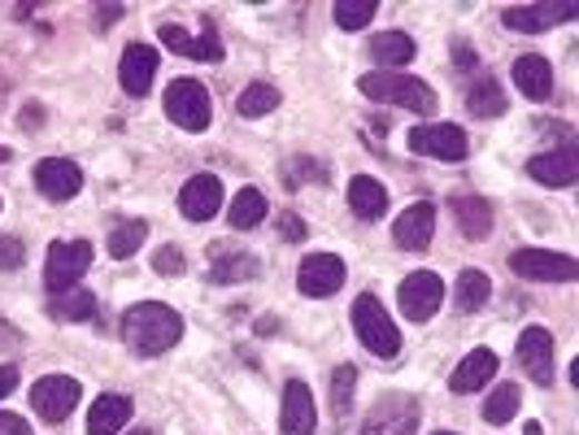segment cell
Here are the masks:
<instances>
[{"label":"cell","instance_id":"f1b7e54d","mask_svg":"<svg viewBox=\"0 0 579 435\" xmlns=\"http://www.w3.org/2000/svg\"><path fill=\"white\" fill-rule=\"evenodd\" d=\"M258 257L253 253H218L210 266L213 284H244V279H258Z\"/></svg>","mask_w":579,"mask_h":435},{"label":"cell","instance_id":"e575fe53","mask_svg":"<svg viewBox=\"0 0 579 435\" xmlns=\"http://www.w3.org/2000/svg\"><path fill=\"white\" fill-rule=\"evenodd\" d=\"M336 27L340 31H362V27H370V18L379 13V4L375 0H336Z\"/></svg>","mask_w":579,"mask_h":435},{"label":"cell","instance_id":"836d02e7","mask_svg":"<svg viewBox=\"0 0 579 435\" xmlns=\"http://www.w3.org/2000/svg\"><path fill=\"white\" fill-rule=\"evenodd\" d=\"M236 109H240V118H266V113H274L279 109V88H270V83H249L240 100H236Z\"/></svg>","mask_w":579,"mask_h":435},{"label":"cell","instance_id":"6da1fadb","mask_svg":"<svg viewBox=\"0 0 579 435\" xmlns=\"http://www.w3.org/2000/svg\"><path fill=\"white\" fill-rule=\"evenodd\" d=\"M179 336H183V318H179V309H170L161 300H140V305H131L122 314V339L140 357L170 353L179 344Z\"/></svg>","mask_w":579,"mask_h":435},{"label":"cell","instance_id":"4316f807","mask_svg":"<svg viewBox=\"0 0 579 435\" xmlns=\"http://www.w3.org/2000/svg\"><path fill=\"white\" fill-rule=\"evenodd\" d=\"M49 314L57 323H97V296L83 288H66L49 296Z\"/></svg>","mask_w":579,"mask_h":435},{"label":"cell","instance_id":"9c48e42d","mask_svg":"<svg viewBox=\"0 0 579 435\" xmlns=\"http://www.w3.org/2000/svg\"><path fill=\"white\" fill-rule=\"evenodd\" d=\"M79 396H83L79 379H70V375H44L40 384L31 387V409H36L44 423H66V418L74 414Z\"/></svg>","mask_w":579,"mask_h":435},{"label":"cell","instance_id":"bcb514c9","mask_svg":"<svg viewBox=\"0 0 579 435\" xmlns=\"http://www.w3.org/2000/svg\"><path fill=\"white\" fill-rule=\"evenodd\" d=\"M523 435H545V427H540V423H527Z\"/></svg>","mask_w":579,"mask_h":435},{"label":"cell","instance_id":"2e32d148","mask_svg":"<svg viewBox=\"0 0 579 435\" xmlns=\"http://www.w3.org/2000/svg\"><path fill=\"white\" fill-rule=\"evenodd\" d=\"M431 231H436V205L431 200H415L406 205V214L392 223V240L406 253H422L431 244Z\"/></svg>","mask_w":579,"mask_h":435},{"label":"cell","instance_id":"d6a6232c","mask_svg":"<svg viewBox=\"0 0 579 435\" xmlns=\"http://www.w3.org/2000/svg\"><path fill=\"white\" fill-rule=\"evenodd\" d=\"M144 240H149V223H144V218L118 223V227L109 231V257L127 261V257H136V253H140V244H144Z\"/></svg>","mask_w":579,"mask_h":435},{"label":"cell","instance_id":"7c38bea8","mask_svg":"<svg viewBox=\"0 0 579 435\" xmlns=\"http://www.w3.org/2000/svg\"><path fill=\"white\" fill-rule=\"evenodd\" d=\"M571 18H579V4H515L501 13V22L519 36H540L558 22H571Z\"/></svg>","mask_w":579,"mask_h":435},{"label":"cell","instance_id":"8d00e7d4","mask_svg":"<svg viewBox=\"0 0 579 435\" xmlns=\"http://www.w3.org/2000/svg\"><path fill=\"white\" fill-rule=\"evenodd\" d=\"M310 179H315V184H322V179H327V170H322L318 161H310V157H292V161L283 166V184H288V188H297V184H310Z\"/></svg>","mask_w":579,"mask_h":435},{"label":"cell","instance_id":"8992f818","mask_svg":"<svg viewBox=\"0 0 579 435\" xmlns=\"http://www.w3.org/2000/svg\"><path fill=\"white\" fill-rule=\"evenodd\" d=\"M406 145L419 157H440V161H462L471 152V140L458 122H422L406 136Z\"/></svg>","mask_w":579,"mask_h":435},{"label":"cell","instance_id":"60d3db41","mask_svg":"<svg viewBox=\"0 0 579 435\" xmlns=\"http://www.w3.org/2000/svg\"><path fill=\"white\" fill-rule=\"evenodd\" d=\"M0 435H31V427H27L22 414H4L0 409Z\"/></svg>","mask_w":579,"mask_h":435},{"label":"cell","instance_id":"cb8c5ba5","mask_svg":"<svg viewBox=\"0 0 579 435\" xmlns=\"http://www.w3.org/2000/svg\"><path fill=\"white\" fill-rule=\"evenodd\" d=\"M131 418V401L118 396V392H106L92 401V414H88V435H118Z\"/></svg>","mask_w":579,"mask_h":435},{"label":"cell","instance_id":"5bb4252c","mask_svg":"<svg viewBox=\"0 0 579 435\" xmlns=\"http://www.w3.org/2000/svg\"><path fill=\"white\" fill-rule=\"evenodd\" d=\"M158 66H161L158 49H149V45H127L122 66H118L122 92H127V97H149V88H153V79H158Z\"/></svg>","mask_w":579,"mask_h":435},{"label":"cell","instance_id":"ac0fdd59","mask_svg":"<svg viewBox=\"0 0 579 435\" xmlns=\"http://www.w3.org/2000/svg\"><path fill=\"white\" fill-rule=\"evenodd\" d=\"M161 45L170 52H179V57H188V61H222V40H218V31L192 36L188 27L166 22V27H161Z\"/></svg>","mask_w":579,"mask_h":435},{"label":"cell","instance_id":"f546056e","mask_svg":"<svg viewBox=\"0 0 579 435\" xmlns=\"http://www.w3.org/2000/svg\"><path fill=\"white\" fill-rule=\"evenodd\" d=\"M519 405H523V387L519 384H501L488 401H483V423H492V427H506L515 414H519Z\"/></svg>","mask_w":579,"mask_h":435},{"label":"cell","instance_id":"ba28073f","mask_svg":"<svg viewBox=\"0 0 579 435\" xmlns=\"http://www.w3.org/2000/svg\"><path fill=\"white\" fill-rule=\"evenodd\" d=\"M92 266V244L88 240H57L44 261V284L49 291H66L79 284V275H88Z\"/></svg>","mask_w":579,"mask_h":435},{"label":"cell","instance_id":"52a82bcc","mask_svg":"<svg viewBox=\"0 0 579 435\" xmlns=\"http://www.w3.org/2000/svg\"><path fill=\"white\" fill-rule=\"evenodd\" d=\"M415 427H419V401L406 396V392H388L370 409L362 435H415Z\"/></svg>","mask_w":579,"mask_h":435},{"label":"cell","instance_id":"7bdbcfd3","mask_svg":"<svg viewBox=\"0 0 579 435\" xmlns=\"http://www.w3.org/2000/svg\"><path fill=\"white\" fill-rule=\"evenodd\" d=\"M13 387H18V370H13V366H0V401H4Z\"/></svg>","mask_w":579,"mask_h":435},{"label":"cell","instance_id":"9a60e30c","mask_svg":"<svg viewBox=\"0 0 579 435\" xmlns=\"http://www.w3.org/2000/svg\"><path fill=\"white\" fill-rule=\"evenodd\" d=\"M527 175L545 188H571L579 179V148L576 145H562L558 152H540L527 161Z\"/></svg>","mask_w":579,"mask_h":435},{"label":"cell","instance_id":"ab89813d","mask_svg":"<svg viewBox=\"0 0 579 435\" xmlns=\"http://www.w3.org/2000/svg\"><path fill=\"white\" fill-rule=\"evenodd\" d=\"M279 236H283V240H306V223H301V218H297V214H283V218H279Z\"/></svg>","mask_w":579,"mask_h":435},{"label":"cell","instance_id":"83f0119b","mask_svg":"<svg viewBox=\"0 0 579 435\" xmlns=\"http://www.w3.org/2000/svg\"><path fill=\"white\" fill-rule=\"evenodd\" d=\"M506 92H501V83L497 79H488V75H475V83L467 88V109H471L475 118H501L506 113Z\"/></svg>","mask_w":579,"mask_h":435},{"label":"cell","instance_id":"3957f363","mask_svg":"<svg viewBox=\"0 0 579 435\" xmlns=\"http://www.w3.org/2000/svg\"><path fill=\"white\" fill-rule=\"evenodd\" d=\"M353 332H358V339L367 344L375 357H397V353H401L397 323L388 318V309H383L379 296H370V291H362V296L353 300Z\"/></svg>","mask_w":579,"mask_h":435},{"label":"cell","instance_id":"c3c4849f","mask_svg":"<svg viewBox=\"0 0 579 435\" xmlns=\"http://www.w3.org/2000/svg\"><path fill=\"white\" fill-rule=\"evenodd\" d=\"M131 435H153V432H131Z\"/></svg>","mask_w":579,"mask_h":435},{"label":"cell","instance_id":"603a6c76","mask_svg":"<svg viewBox=\"0 0 579 435\" xmlns=\"http://www.w3.org/2000/svg\"><path fill=\"white\" fill-rule=\"evenodd\" d=\"M449 209H453V218H458V231L467 236V240H483L488 231H492V205L483 200V196H453L449 200Z\"/></svg>","mask_w":579,"mask_h":435},{"label":"cell","instance_id":"b9f144b4","mask_svg":"<svg viewBox=\"0 0 579 435\" xmlns=\"http://www.w3.org/2000/svg\"><path fill=\"white\" fill-rule=\"evenodd\" d=\"M453 61H458V70H462V75H471L475 66H479V57L471 52V45H453Z\"/></svg>","mask_w":579,"mask_h":435},{"label":"cell","instance_id":"44dd1931","mask_svg":"<svg viewBox=\"0 0 579 435\" xmlns=\"http://www.w3.org/2000/svg\"><path fill=\"white\" fill-rule=\"evenodd\" d=\"M492 375H497V353H492V348H475V353H467V357L458 362V370L449 375V387H453L458 396H471V392H479Z\"/></svg>","mask_w":579,"mask_h":435},{"label":"cell","instance_id":"7402d4cb","mask_svg":"<svg viewBox=\"0 0 579 435\" xmlns=\"http://www.w3.org/2000/svg\"><path fill=\"white\" fill-rule=\"evenodd\" d=\"M515 88L527 100H549V92H553V70H549V61L540 52H523L515 61Z\"/></svg>","mask_w":579,"mask_h":435},{"label":"cell","instance_id":"7dc6e473","mask_svg":"<svg viewBox=\"0 0 579 435\" xmlns=\"http://www.w3.org/2000/svg\"><path fill=\"white\" fill-rule=\"evenodd\" d=\"M4 161H9V148H0V166H4Z\"/></svg>","mask_w":579,"mask_h":435},{"label":"cell","instance_id":"681fc988","mask_svg":"<svg viewBox=\"0 0 579 435\" xmlns=\"http://www.w3.org/2000/svg\"><path fill=\"white\" fill-rule=\"evenodd\" d=\"M436 435H453V432H436Z\"/></svg>","mask_w":579,"mask_h":435},{"label":"cell","instance_id":"4dcf8cb0","mask_svg":"<svg viewBox=\"0 0 579 435\" xmlns=\"http://www.w3.org/2000/svg\"><path fill=\"white\" fill-rule=\"evenodd\" d=\"M488 296H492V279H488V275H483V270H462V275H458V296H453V300H458V309H462V314H475V309H483V305H488Z\"/></svg>","mask_w":579,"mask_h":435},{"label":"cell","instance_id":"ffe728a7","mask_svg":"<svg viewBox=\"0 0 579 435\" xmlns=\"http://www.w3.org/2000/svg\"><path fill=\"white\" fill-rule=\"evenodd\" d=\"M218 209H222V184H218L213 175H197V179L183 184V192H179V214H183L188 223H210Z\"/></svg>","mask_w":579,"mask_h":435},{"label":"cell","instance_id":"8fae6325","mask_svg":"<svg viewBox=\"0 0 579 435\" xmlns=\"http://www.w3.org/2000/svg\"><path fill=\"white\" fill-rule=\"evenodd\" d=\"M345 261L336 257V253H315V257H306L301 261V270H297V288H301V296H315V300H322V296H331V291L345 288Z\"/></svg>","mask_w":579,"mask_h":435},{"label":"cell","instance_id":"5b68a950","mask_svg":"<svg viewBox=\"0 0 579 435\" xmlns=\"http://www.w3.org/2000/svg\"><path fill=\"white\" fill-rule=\"evenodd\" d=\"M510 270L523 275L531 284H576L579 261L567 253H545V248H519L510 257Z\"/></svg>","mask_w":579,"mask_h":435},{"label":"cell","instance_id":"f35d334b","mask_svg":"<svg viewBox=\"0 0 579 435\" xmlns=\"http://www.w3.org/2000/svg\"><path fill=\"white\" fill-rule=\"evenodd\" d=\"M27 261V244L18 240V236H4L0 240V270H18Z\"/></svg>","mask_w":579,"mask_h":435},{"label":"cell","instance_id":"484cf974","mask_svg":"<svg viewBox=\"0 0 579 435\" xmlns=\"http://www.w3.org/2000/svg\"><path fill=\"white\" fill-rule=\"evenodd\" d=\"M370 57H375L379 70L410 66L415 61V40L406 31H379V36H370Z\"/></svg>","mask_w":579,"mask_h":435},{"label":"cell","instance_id":"d590c367","mask_svg":"<svg viewBox=\"0 0 579 435\" xmlns=\"http://www.w3.org/2000/svg\"><path fill=\"white\" fill-rule=\"evenodd\" d=\"M353 387H358V366H340L336 375H331V409H336V418H349L353 414Z\"/></svg>","mask_w":579,"mask_h":435},{"label":"cell","instance_id":"ee69618b","mask_svg":"<svg viewBox=\"0 0 579 435\" xmlns=\"http://www.w3.org/2000/svg\"><path fill=\"white\" fill-rule=\"evenodd\" d=\"M22 344V336H18V327H9L4 318H0V348H18Z\"/></svg>","mask_w":579,"mask_h":435},{"label":"cell","instance_id":"e0dca14e","mask_svg":"<svg viewBox=\"0 0 579 435\" xmlns=\"http://www.w3.org/2000/svg\"><path fill=\"white\" fill-rule=\"evenodd\" d=\"M36 188L49 196V200H70V196H79V188H83V170L70 157H44L36 166Z\"/></svg>","mask_w":579,"mask_h":435},{"label":"cell","instance_id":"74e56055","mask_svg":"<svg viewBox=\"0 0 579 435\" xmlns=\"http://www.w3.org/2000/svg\"><path fill=\"white\" fill-rule=\"evenodd\" d=\"M153 270H158V275H170V279H179V275L188 270V261H183V253H179L174 244H161L158 253H153Z\"/></svg>","mask_w":579,"mask_h":435},{"label":"cell","instance_id":"1f68e13d","mask_svg":"<svg viewBox=\"0 0 579 435\" xmlns=\"http://www.w3.org/2000/svg\"><path fill=\"white\" fill-rule=\"evenodd\" d=\"M266 218V196L258 188H240L231 196V227L236 231H253Z\"/></svg>","mask_w":579,"mask_h":435},{"label":"cell","instance_id":"f6af8a7d","mask_svg":"<svg viewBox=\"0 0 579 435\" xmlns=\"http://www.w3.org/2000/svg\"><path fill=\"white\" fill-rule=\"evenodd\" d=\"M118 13H122V9H118V4H106V9H101V22H113V18H118Z\"/></svg>","mask_w":579,"mask_h":435},{"label":"cell","instance_id":"277c9868","mask_svg":"<svg viewBox=\"0 0 579 435\" xmlns=\"http://www.w3.org/2000/svg\"><path fill=\"white\" fill-rule=\"evenodd\" d=\"M161 100H166V118H170L174 127H183V131H206V127H210L213 105H210L206 83H197V79H174Z\"/></svg>","mask_w":579,"mask_h":435},{"label":"cell","instance_id":"d6986e66","mask_svg":"<svg viewBox=\"0 0 579 435\" xmlns=\"http://www.w3.org/2000/svg\"><path fill=\"white\" fill-rule=\"evenodd\" d=\"M519 366L540 387L553 384V336L545 327H527L523 336H519Z\"/></svg>","mask_w":579,"mask_h":435},{"label":"cell","instance_id":"7a4b0ae2","mask_svg":"<svg viewBox=\"0 0 579 435\" xmlns=\"http://www.w3.org/2000/svg\"><path fill=\"white\" fill-rule=\"evenodd\" d=\"M358 88H362V97L370 100H383V105H397V109H410V113H436V92L415 79V75H401V70H370L358 79Z\"/></svg>","mask_w":579,"mask_h":435},{"label":"cell","instance_id":"d4e9b609","mask_svg":"<svg viewBox=\"0 0 579 435\" xmlns=\"http://www.w3.org/2000/svg\"><path fill=\"white\" fill-rule=\"evenodd\" d=\"M349 209H353L362 223H379V218L388 214V188H383L379 179H370V175H358V179L349 184Z\"/></svg>","mask_w":579,"mask_h":435},{"label":"cell","instance_id":"30bf717a","mask_svg":"<svg viewBox=\"0 0 579 435\" xmlns=\"http://www.w3.org/2000/svg\"><path fill=\"white\" fill-rule=\"evenodd\" d=\"M440 300H445V284H440L436 270H415V275H406L401 288H397V305H401V314H406L410 323H427V318L440 309Z\"/></svg>","mask_w":579,"mask_h":435},{"label":"cell","instance_id":"4fadbf2b","mask_svg":"<svg viewBox=\"0 0 579 435\" xmlns=\"http://www.w3.org/2000/svg\"><path fill=\"white\" fill-rule=\"evenodd\" d=\"M279 432L283 435H315L318 414H315V392L301 379H288L283 387V409H279Z\"/></svg>","mask_w":579,"mask_h":435}]
</instances>
